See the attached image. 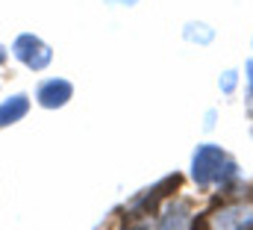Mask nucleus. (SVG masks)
<instances>
[{"label":"nucleus","instance_id":"nucleus-1","mask_svg":"<svg viewBox=\"0 0 253 230\" xmlns=\"http://www.w3.org/2000/svg\"><path fill=\"white\" fill-rule=\"evenodd\" d=\"M191 177L200 189L227 186L230 180L239 177V166L218 145H197V151L191 154Z\"/></svg>","mask_w":253,"mask_h":230},{"label":"nucleus","instance_id":"nucleus-2","mask_svg":"<svg viewBox=\"0 0 253 230\" xmlns=\"http://www.w3.org/2000/svg\"><path fill=\"white\" fill-rule=\"evenodd\" d=\"M12 54L15 59H21L27 68H33V71H44L50 62H53V51H50V45H44L39 36H33V33H21L15 42H12Z\"/></svg>","mask_w":253,"mask_h":230},{"label":"nucleus","instance_id":"nucleus-3","mask_svg":"<svg viewBox=\"0 0 253 230\" xmlns=\"http://www.w3.org/2000/svg\"><path fill=\"white\" fill-rule=\"evenodd\" d=\"M74 98V86L62 80V77H50V80H44L39 89H36V101L44 107V110H59L65 107L68 101Z\"/></svg>","mask_w":253,"mask_h":230},{"label":"nucleus","instance_id":"nucleus-4","mask_svg":"<svg viewBox=\"0 0 253 230\" xmlns=\"http://www.w3.org/2000/svg\"><path fill=\"white\" fill-rule=\"evenodd\" d=\"M212 230H245L253 225V210L251 207H224L221 213H215L209 219Z\"/></svg>","mask_w":253,"mask_h":230},{"label":"nucleus","instance_id":"nucleus-5","mask_svg":"<svg viewBox=\"0 0 253 230\" xmlns=\"http://www.w3.org/2000/svg\"><path fill=\"white\" fill-rule=\"evenodd\" d=\"M191 228V207L189 201H171L162 210L159 230H189Z\"/></svg>","mask_w":253,"mask_h":230},{"label":"nucleus","instance_id":"nucleus-6","mask_svg":"<svg viewBox=\"0 0 253 230\" xmlns=\"http://www.w3.org/2000/svg\"><path fill=\"white\" fill-rule=\"evenodd\" d=\"M177 183H180V177H177V174H174V177H165V180H159L153 189H144V192H141V195L129 204V207H132V210L147 213V210H153V207H156V201H159L162 195H168L165 189H177Z\"/></svg>","mask_w":253,"mask_h":230},{"label":"nucleus","instance_id":"nucleus-7","mask_svg":"<svg viewBox=\"0 0 253 230\" xmlns=\"http://www.w3.org/2000/svg\"><path fill=\"white\" fill-rule=\"evenodd\" d=\"M27 113H30V98L27 95H12L9 101L0 104V130L15 124V121H21Z\"/></svg>","mask_w":253,"mask_h":230},{"label":"nucleus","instance_id":"nucleus-8","mask_svg":"<svg viewBox=\"0 0 253 230\" xmlns=\"http://www.w3.org/2000/svg\"><path fill=\"white\" fill-rule=\"evenodd\" d=\"M183 36H186L189 42H197V45H209V42L215 39V30H212V27H206V24H197V21H191V24H186Z\"/></svg>","mask_w":253,"mask_h":230},{"label":"nucleus","instance_id":"nucleus-9","mask_svg":"<svg viewBox=\"0 0 253 230\" xmlns=\"http://www.w3.org/2000/svg\"><path fill=\"white\" fill-rule=\"evenodd\" d=\"M218 86H221V92H224V95H233V92H236V86H239V74H236V71H224V74H221V80H218Z\"/></svg>","mask_w":253,"mask_h":230},{"label":"nucleus","instance_id":"nucleus-10","mask_svg":"<svg viewBox=\"0 0 253 230\" xmlns=\"http://www.w3.org/2000/svg\"><path fill=\"white\" fill-rule=\"evenodd\" d=\"M245 71H248V74H245V77H248V113L253 115V62L245 65Z\"/></svg>","mask_w":253,"mask_h":230},{"label":"nucleus","instance_id":"nucleus-11","mask_svg":"<svg viewBox=\"0 0 253 230\" xmlns=\"http://www.w3.org/2000/svg\"><path fill=\"white\" fill-rule=\"evenodd\" d=\"M6 57H9V51H6V48H3V45H0V65H3V62H6Z\"/></svg>","mask_w":253,"mask_h":230},{"label":"nucleus","instance_id":"nucleus-12","mask_svg":"<svg viewBox=\"0 0 253 230\" xmlns=\"http://www.w3.org/2000/svg\"><path fill=\"white\" fill-rule=\"evenodd\" d=\"M132 230H144V228H132Z\"/></svg>","mask_w":253,"mask_h":230},{"label":"nucleus","instance_id":"nucleus-13","mask_svg":"<svg viewBox=\"0 0 253 230\" xmlns=\"http://www.w3.org/2000/svg\"><path fill=\"white\" fill-rule=\"evenodd\" d=\"M124 3H132V0H124Z\"/></svg>","mask_w":253,"mask_h":230}]
</instances>
